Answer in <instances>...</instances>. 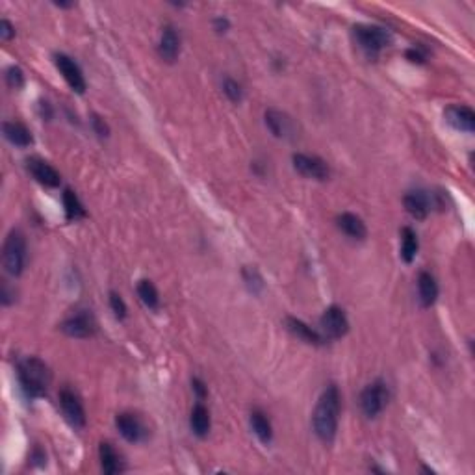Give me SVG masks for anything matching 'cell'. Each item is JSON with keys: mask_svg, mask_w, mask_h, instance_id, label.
<instances>
[{"mask_svg": "<svg viewBox=\"0 0 475 475\" xmlns=\"http://www.w3.org/2000/svg\"><path fill=\"white\" fill-rule=\"evenodd\" d=\"M19 382L26 395L30 397H41L47 394L50 384V371L47 364L38 356H28L17 368Z\"/></svg>", "mask_w": 475, "mask_h": 475, "instance_id": "2", "label": "cell"}, {"mask_svg": "<svg viewBox=\"0 0 475 475\" xmlns=\"http://www.w3.org/2000/svg\"><path fill=\"white\" fill-rule=\"evenodd\" d=\"M54 60H56L58 71L62 73V76L69 84L71 89L76 91V93H84L86 91V78L82 75L80 67L69 56H65V54H56Z\"/></svg>", "mask_w": 475, "mask_h": 475, "instance_id": "11", "label": "cell"}, {"mask_svg": "<svg viewBox=\"0 0 475 475\" xmlns=\"http://www.w3.org/2000/svg\"><path fill=\"white\" fill-rule=\"evenodd\" d=\"M6 82L12 89L23 88V84H25V75H23V71H21L19 67H15V65L10 67V69L6 71Z\"/></svg>", "mask_w": 475, "mask_h": 475, "instance_id": "29", "label": "cell"}, {"mask_svg": "<svg viewBox=\"0 0 475 475\" xmlns=\"http://www.w3.org/2000/svg\"><path fill=\"white\" fill-rule=\"evenodd\" d=\"M406 58H408V60H410V62H413V63H424V62H426V56H424V54H421V52H419L418 49H408V50H406Z\"/></svg>", "mask_w": 475, "mask_h": 475, "instance_id": "33", "label": "cell"}, {"mask_svg": "<svg viewBox=\"0 0 475 475\" xmlns=\"http://www.w3.org/2000/svg\"><path fill=\"white\" fill-rule=\"evenodd\" d=\"M93 128H95V132L99 134L100 138H106L108 134H110V128H108V125L104 123V119H100L99 115H93Z\"/></svg>", "mask_w": 475, "mask_h": 475, "instance_id": "31", "label": "cell"}, {"mask_svg": "<svg viewBox=\"0 0 475 475\" xmlns=\"http://www.w3.org/2000/svg\"><path fill=\"white\" fill-rule=\"evenodd\" d=\"M319 325H321V329L325 332V336L331 338V340H338V338L345 336L347 331H349L347 316H345L342 308L334 307V305L323 312V316L319 319Z\"/></svg>", "mask_w": 475, "mask_h": 475, "instance_id": "8", "label": "cell"}, {"mask_svg": "<svg viewBox=\"0 0 475 475\" xmlns=\"http://www.w3.org/2000/svg\"><path fill=\"white\" fill-rule=\"evenodd\" d=\"M62 331L71 338H89L97 332V321L89 310H82L63 321Z\"/></svg>", "mask_w": 475, "mask_h": 475, "instance_id": "7", "label": "cell"}, {"mask_svg": "<svg viewBox=\"0 0 475 475\" xmlns=\"http://www.w3.org/2000/svg\"><path fill=\"white\" fill-rule=\"evenodd\" d=\"M388 386L386 382L382 381H373L371 384L364 388L362 395H360V406H362V413L368 416V418H375L384 410V406L388 403Z\"/></svg>", "mask_w": 475, "mask_h": 475, "instance_id": "5", "label": "cell"}, {"mask_svg": "<svg viewBox=\"0 0 475 475\" xmlns=\"http://www.w3.org/2000/svg\"><path fill=\"white\" fill-rule=\"evenodd\" d=\"M418 292H419V301L426 308L432 307L435 301L438 297V284L435 281V277L429 273V271H421L418 277Z\"/></svg>", "mask_w": 475, "mask_h": 475, "instance_id": "20", "label": "cell"}, {"mask_svg": "<svg viewBox=\"0 0 475 475\" xmlns=\"http://www.w3.org/2000/svg\"><path fill=\"white\" fill-rule=\"evenodd\" d=\"M115 426H117V431L121 432V437L132 442V444H138V442H143L145 437H147V429L141 424V419L132 413H123L117 414L115 418Z\"/></svg>", "mask_w": 475, "mask_h": 475, "instance_id": "10", "label": "cell"}, {"mask_svg": "<svg viewBox=\"0 0 475 475\" xmlns=\"http://www.w3.org/2000/svg\"><path fill=\"white\" fill-rule=\"evenodd\" d=\"M445 121L450 123L453 128L461 132H474L475 128V113L472 108L461 106V104H455V106H450L445 110Z\"/></svg>", "mask_w": 475, "mask_h": 475, "instance_id": "14", "label": "cell"}, {"mask_svg": "<svg viewBox=\"0 0 475 475\" xmlns=\"http://www.w3.org/2000/svg\"><path fill=\"white\" fill-rule=\"evenodd\" d=\"M336 223L340 227V231L347 234L349 238H353V240H364L366 234H368V229L364 225V221L358 216H355V213H340Z\"/></svg>", "mask_w": 475, "mask_h": 475, "instance_id": "17", "label": "cell"}, {"mask_svg": "<svg viewBox=\"0 0 475 475\" xmlns=\"http://www.w3.org/2000/svg\"><path fill=\"white\" fill-rule=\"evenodd\" d=\"M138 295L139 299L143 301V305L150 310H157L160 307V297H158L157 286L150 281H141L138 284Z\"/></svg>", "mask_w": 475, "mask_h": 475, "instance_id": "26", "label": "cell"}, {"mask_svg": "<svg viewBox=\"0 0 475 475\" xmlns=\"http://www.w3.org/2000/svg\"><path fill=\"white\" fill-rule=\"evenodd\" d=\"M244 279H245V284L249 286V290L253 292V294H260V290L264 288V281H262V277H260V273H258L257 269L245 268L244 269Z\"/></svg>", "mask_w": 475, "mask_h": 475, "instance_id": "27", "label": "cell"}, {"mask_svg": "<svg viewBox=\"0 0 475 475\" xmlns=\"http://www.w3.org/2000/svg\"><path fill=\"white\" fill-rule=\"evenodd\" d=\"M213 26H216V30L218 32H227L229 30V21L221 19V17H219V19L213 21Z\"/></svg>", "mask_w": 475, "mask_h": 475, "instance_id": "35", "label": "cell"}, {"mask_svg": "<svg viewBox=\"0 0 475 475\" xmlns=\"http://www.w3.org/2000/svg\"><path fill=\"white\" fill-rule=\"evenodd\" d=\"M192 384H194V390L197 392V395H199L200 399H202V397H207V386H205V382L200 381V379H194Z\"/></svg>", "mask_w": 475, "mask_h": 475, "instance_id": "34", "label": "cell"}, {"mask_svg": "<svg viewBox=\"0 0 475 475\" xmlns=\"http://www.w3.org/2000/svg\"><path fill=\"white\" fill-rule=\"evenodd\" d=\"M338 419H340V390L331 384L323 390L312 416L314 431L323 444H331L336 437Z\"/></svg>", "mask_w": 475, "mask_h": 475, "instance_id": "1", "label": "cell"}, {"mask_svg": "<svg viewBox=\"0 0 475 475\" xmlns=\"http://www.w3.org/2000/svg\"><path fill=\"white\" fill-rule=\"evenodd\" d=\"M110 307H112L113 314H115L119 319H123L126 316L125 301L121 299V295L115 294V292H112V294H110Z\"/></svg>", "mask_w": 475, "mask_h": 475, "instance_id": "30", "label": "cell"}, {"mask_svg": "<svg viewBox=\"0 0 475 475\" xmlns=\"http://www.w3.org/2000/svg\"><path fill=\"white\" fill-rule=\"evenodd\" d=\"M286 327L288 331L292 332L294 336H297L303 342L312 345H321L323 344V336L319 334L318 331H314L312 327H308L305 321H301L297 318H286Z\"/></svg>", "mask_w": 475, "mask_h": 475, "instance_id": "19", "label": "cell"}, {"mask_svg": "<svg viewBox=\"0 0 475 475\" xmlns=\"http://www.w3.org/2000/svg\"><path fill=\"white\" fill-rule=\"evenodd\" d=\"M28 171L32 173V176L43 184L47 188H56L60 186V173L56 169L52 167L49 162H45L41 158H30L28 160Z\"/></svg>", "mask_w": 475, "mask_h": 475, "instance_id": "13", "label": "cell"}, {"mask_svg": "<svg viewBox=\"0 0 475 475\" xmlns=\"http://www.w3.org/2000/svg\"><path fill=\"white\" fill-rule=\"evenodd\" d=\"M353 38H355L356 45L368 56H377L384 47L392 43V36L388 34V30L381 28V26H355L353 28Z\"/></svg>", "mask_w": 475, "mask_h": 475, "instance_id": "3", "label": "cell"}, {"mask_svg": "<svg viewBox=\"0 0 475 475\" xmlns=\"http://www.w3.org/2000/svg\"><path fill=\"white\" fill-rule=\"evenodd\" d=\"M405 208L406 212L410 213L413 218L416 219H426L429 210H431V200H429V195L421 189H414V192H408L405 195Z\"/></svg>", "mask_w": 475, "mask_h": 475, "instance_id": "16", "label": "cell"}, {"mask_svg": "<svg viewBox=\"0 0 475 475\" xmlns=\"http://www.w3.org/2000/svg\"><path fill=\"white\" fill-rule=\"evenodd\" d=\"M266 125L277 138H292L295 134L294 119L275 108H269L266 112Z\"/></svg>", "mask_w": 475, "mask_h": 475, "instance_id": "12", "label": "cell"}, {"mask_svg": "<svg viewBox=\"0 0 475 475\" xmlns=\"http://www.w3.org/2000/svg\"><path fill=\"white\" fill-rule=\"evenodd\" d=\"M418 255V236L413 229L405 227L401 232V257L406 264H410Z\"/></svg>", "mask_w": 475, "mask_h": 475, "instance_id": "24", "label": "cell"}, {"mask_svg": "<svg viewBox=\"0 0 475 475\" xmlns=\"http://www.w3.org/2000/svg\"><path fill=\"white\" fill-rule=\"evenodd\" d=\"M60 405H62L63 416L69 421V426H73L75 429H82L86 426V413H84V406H82L75 392H71L67 388L62 390L60 392Z\"/></svg>", "mask_w": 475, "mask_h": 475, "instance_id": "9", "label": "cell"}, {"mask_svg": "<svg viewBox=\"0 0 475 475\" xmlns=\"http://www.w3.org/2000/svg\"><path fill=\"white\" fill-rule=\"evenodd\" d=\"M26 264V240L21 231H12L4 242V268L10 275L19 277Z\"/></svg>", "mask_w": 475, "mask_h": 475, "instance_id": "4", "label": "cell"}, {"mask_svg": "<svg viewBox=\"0 0 475 475\" xmlns=\"http://www.w3.org/2000/svg\"><path fill=\"white\" fill-rule=\"evenodd\" d=\"M4 136L10 143H13L15 147H30L32 145V134L30 130L26 128L23 123H17V121H8L4 123Z\"/></svg>", "mask_w": 475, "mask_h": 475, "instance_id": "22", "label": "cell"}, {"mask_svg": "<svg viewBox=\"0 0 475 475\" xmlns=\"http://www.w3.org/2000/svg\"><path fill=\"white\" fill-rule=\"evenodd\" d=\"M158 54L165 62L173 63L181 54V38L173 26H165L160 36V43H158Z\"/></svg>", "mask_w": 475, "mask_h": 475, "instance_id": "15", "label": "cell"}, {"mask_svg": "<svg viewBox=\"0 0 475 475\" xmlns=\"http://www.w3.org/2000/svg\"><path fill=\"white\" fill-rule=\"evenodd\" d=\"M294 167L297 173H301L307 178H314V181H327L331 176V169L327 165L325 160H321L319 157H310V154H294Z\"/></svg>", "mask_w": 475, "mask_h": 475, "instance_id": "6", "label": "cell"}, {"mask_svg": "<svg viewBox=\"0 0 475 475\" xmlns=\"http://www.w3.org/2000/svg\"><path fill=\"white\" fill-rule=\"evenodd\" d=\"M223 91H225V95L232 102H240V100L244 99L242 86H240L236 80H232V78H227V80L223 82Z\"/></svg>", "mask_w": 475, "mask_h": 475, "instance_id": "28", "label": "cell"}, {"mask_svg": "<svg viewBox=\"0 0 475 475\" xmlns=\"http://www.w3.org/2000/svg\"><path fill=\"white\" fill-rule=\"evenodd\" d=\"M13 36H15V30H13L12 23L6 19L0 21V38L4 39V41H10Z\"/></svg>", "mask_w": 475, "mask_h": 475, "instance_id": "32", "label": "cell"}, {"mask_svg": "<svg viewBox=\"0 0 475 475\" xmlns=\"http://www.w3.org/2000/svg\"><path fill=\"white\" fill-rule=\"evenodd\" d=\"M63 207H65V216H67L69 221H76V219L86 216V210L82 207V202L78 200L75 192H71V189L63 192Z\"/></svg>", "mask_w": 475, "mask_h": 475, "instance_id": "25", "label": "cell"}, {"mask_svg": "<svg viewBox=\"0 0 475 475\" xmlns=\"http://www.w3.org/2000/svg\"><path fill=\"white\" fill-rule=\"evenodd\" d=\"M189 426H192V431H194L199 438L208 437L210 426H212V419H210L208 408L202 405V403H197V405L194 406L192 416H189Z\"/></svg>", "mask_w": 475, "mask_h": 475, "instance_id": "21", "label": "cell"}, {"mask_svg": "<svg viewBox=\"0 0 475 475\" xmlns=\"http://www.w3.org/2000/svg\"><path fill=\"white\" fill-rule=\"evenodd\" d=\"M99 459H100V468H102L104 474L115 475V474H121V472L125 470L119 453L113 450L112 444H108V442H102V444H100Z\"/></svg>", "mask_w": 475, "mask_h": 475, "instance_id": "18", "label": "cell"}, {"mask_svg": "<svg viewBox=\"0 0 475 475\" xmlns=\"http://www.w3.org/2000/svg\"><path fill=\"white\" fill-rule=\"evenodd\" d=\"M251 427H253V431H255V435L258 437V440L262 442V444H269L271 442V438H273V429H271V424H269L268 416L262 413V410H253L251 413Z\"/></svg>", "mask_w": 475, "mask_h": 475, "instance_id": "23", "label": "cell"}]
</instances>
